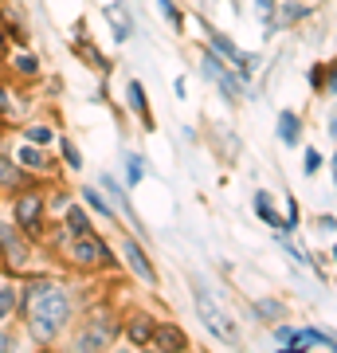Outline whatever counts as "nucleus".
Masks as SVG:
<instances>
[{
  "label": "nucleus",
  "instance_id": "nucleus-1",
  "mask_svg": "<svg viewBox=\"0 0 337 353\" xmlns=\"http://www.w3.org/2000/svg\"><path fill=\"white\" fill-rule=\"evenodd\" d=\"M16 310L24 314L28 334L39 345H51L75 318V299L71 290L55 279H28L24 294H16Z\"/></svg>",
  "mask_w": 337,
  "mask_h": 353
},
{
  "label": "nucleus",
  "instance_id": "nucleus-2",
  "mask_svg": "<svg viewBox=\"0 0 337 353\" xmlns=\"http://www.w3.org/2000/svg\"><path fill=\"white\" fill-rule=\"evenodd\" d=\"M48 196L36 189V185H28V189H20V196H16L12 204V224L24 232L32 243L43 240V232H48Z\"/></svg>",
  "mask_w": 337,
  "mask_h": 353
},
{
  "label": "nucleus",
  "instance_id": "nucleus-3",
  "mask_svg": "<svg viewBox=\"0 0 337 353\" xmlns=\"http://www.w3.org/2000/svg\"><path fill=\"white\" fill-rule=\"evenodd\" d=\"M63 259L75 267V271H106V267H114V255L106 248V240L94 236V232L71 236V243L63 248Z\"/></svg>",
  "mask_w": 337,
  "mask_h": 353
},
{
  "label": "nucleus",
  "instance_id": "nucleus-4",
  "mask_svg": "<svg viewBox=\"0 0 337 353\" xmlns=\"http://www.w3.org/2000/svg\"><path fill=\"white\" fill-rule=\"evenodd\" d=\"M32 267V240L8 220H0V271L4 275H24Z\"/></svg>",
  "mask_w": 337,
  "mask_h": 353
},
{
  "label": "nucleus",
  "instance_id": "nucleus-5",
  "mask_svg": "<svg viewBox=\"0 0 337 353\" xmlns=\"http://www.w3.org/2000/svg\"><path fill=\"white\" fill-rule=\"evenodd\" d=\"M192 303H196V314L204 318V326H208V334H212L216 341H224V345H239V326L232 322V314L216 303L208 290H192Z\"/></svg>",
  "mask_w": 337,
  "mask_h": 353
},
{
  "label": "nucleus",
  "instance_id": "nucleus-6",
  "mask_svg": "<svg viewBox=\"0 0 337 353\" xmlns=\"http://www.w3.org/2000/svg\"><path fill=\"white\" fill-rule=\"evenodd\" d=\"M200 75L208 79V83H216L224 99H243V94H247V90H243V79H239L212 48H200Z\"/></svg>",
  "mask_w": 337,
  "mask_h": 353
},
{
  "label": "nucleus",
  "instance_id": "nucleus-7",
  "mask_svg": "<svg viewBox=\"0 0 337 353\" xmlns=\"http://www.w3.org/2000/svg\"><path fill=\"white\" fill-rule=\"evenodd\" d=\"M118 334H122V326H118L110 314H102V310H99V314L87 318L83 334L75 338V350H106V345H110Z\"/></svg>",
  "mask_w": 337,
  "mask_h": 353
},
{
  "label": "nucleus",
  "instance_id": "nucleus-8",
  "mask_svg": "<svg viewBox=\"0 0 337 353\" xmlns=\"http://www.w3.org/2000/svg\"><path fill=\"white\" fill-rule=\"evenodd\" d=\"M122 259H125V267L134 271V279H141L145 287H157V267L150 263V255H145V248H141L134 236L122 243Z\"/></svg>",
  "mask_w": 337,
  "mask_h": 353
},
{
  "label": "nucleus",
  "instance_id": "nucleus-9",
  "mask_svg": "<svg viewBox=\"0 0 337 353\" xmlns=\"http://www.w3.org/2000/svg\"><path fill=\"white\" fill-rule=\"evenodd\" d=\"M125 106L138 114V122L145 134H153L157 130V122H153V110H150V99H145V87H141V79H130L125 83Z\"/></svg>",
  "mask_w": 337,
  "mask_h": 353
},
{
  "label": "nucleus",
  "instance_id": "nucleus-10",
  "mask_svg": "<svg viewBox=\"0 0 337 353\" xmlns=\"http://www.w3.org/2000/svg\"><path fill=\"white\" fill-rule=\"evenodd\" d=\"M150 345L181 353V350H188V334L176 326V322H153V341H150Z\"/></svg>",
  "mask_w": 337,
  "mask_h": 353
},
{
  "label": "nucleus",
  "instance_id": "nucleus-11",
  "mask_svg": "<svg viewBox=\"0 0 337 353\" xmlns=\"http://www.w3.org/2000/svg\"><path fill=\"white\" fill-rule=\"evenodd\" d=\"M153 322H157V318H150L145 310L130 314V322L122 326V334L134 341V350H150V341H153Z\"/></svg>",
  "mask_w": 337,
  "mask_h": 353
},
{
  "label": "nucleus",
  "instance_id": "nucleus-12",
  "mask_svg": "<svg viewBox=\"0 0 337 353\" xmlns=\"http://www.w3.org/2000/svg\"><path fill=\"white\" fill-rule=\"evenodd\" d=\"M102 16H106V24L114 28V39H130V36H134V16H130V8H125V0L106 4Z\"/></svg>",
  "mask_w": 337,
  "mask_h": 353
},
{
  "label": "nucleus",
  "instance_id": "nucleus-13",
  "mask_svg": "<svg viewBox=\"0 0 337 353\" xmlns=\"http://www.w3.org/2000/svg\"><path fill=\"white\" fill-rule=\"evenodd\" d=\"M28 185H36L32 181V173H28L24 165H16V161H8V153H0V189H28Z\"/></svg>",
  "mask_w": 337,
  "mask_h": 353
},
{
  "label": "nucleus",
  "instance_id": "nucleus-14",
  "mask_svg": "<svg viewBox=\"0 0 337 353\" xmlns=\"http://www.w3.org/2000/svg\"><path fill=\"white\" fill-rule=\"evenodd\" d=\"M102 189H106V201H110L118 212L130 216V220H134V228H141V224H138V212H134V204H130V196H125V189L118 185V181H114L110 173H102Z\"/></svg>",
  "mask_w": 337,
  "mask_h": 353
},
{
  "label": "nucleus",
  "instance_id": "nucleus-15",
  "mask_svg": "<svg viewBox=\"0 0 337 353\" xmlns=\"http://www.w3.org/2000/svg\"><path fill=\"white\" fill-rule=\"evenodd\" d=\"M16 165H24L28 173H51V161H48V153H43V145H32V141H24L16 150Z\"/></svg>",
  "mask_w": 337,
  "mask_h": 353
},
{
  "label": "nucleus",
  "instance_id": "nucleus-16",
  "mask_svg": "<svg viewBox=\"0 0 337 353\" xmlns=\"http://www.w3.org/2000/svg\"><path fill=\"white\" fill-rule=\"evenodd\" d=\"M278 141H283V145H298L302 141V118L294 110L278 114Z\"/></svg>",
  "mask_w": 337,
  "mask_h": 353
},
{
  "label": "nucleus",
  "instance_id": "nucleus-17",
  "mask_svg": "<svg viewBox=\"0 0 337 353\" xmlns=\"http://www.w3.org/2000/svg\"><path fill=\"white\" fill-rule=\"evenodd\" d=\"M251 204H255V216H259L263 224H267V228H275V232H283V216L275 212V201H271V192H263V189H259Z\"/></svg>",
  "mask_w": 337,
  "mask_h": 353
},
{
  "label": "nucleus",
  "instance_id": "nucleus-18",
  "mask_svg": "<svg viewBox=\"0 0 337 353\" xmlns=\"http://www.w3.org/2000/svg\"><path fill=\"white\" fill-rule=\"evenodd\" d=\"M63 232L67 236H83V232H94V224H90V216L79 208V204H67V212H63Z\"/></svg>",
  "mask_w": 337,
  "mask_h": 353
},
{
  "label": "nucleus",
  "instance_id": "nucleus-19",
  "mask_svg": "<svg viewBox=\"0 0 337 353\" xmlns=\"http://www.w3.org/2000/svg\"><path fill=\"white\" fill-rule=\"evenodd\" d=\"M83 192V204H87L90 212H99L102 220H106V224H118V212H114V204L106 201V196H102L99 189H79Z\"/></svg>",
  "mask_w": 337,
  "mask_h": 353
},
{
  "label": "nucleus",
  "instance_id": "nucleus-20",
  "mask_svg": "<svg viewBox=\"0 0 337 353\" xmlns=\"http://www.w3.org/2000/svg\"><path fill=\"white\" fill-rule=\"evenodd\" d=\"M310 87L314 90H318V94H322V90H325V94H334V67H329V63H314L310 67Z\"/></svg>",
  "mask_w": 337,
  "mask_h": 353
},
{
  "label": "nucleus",
  "instance_id": "nucleus-21",
  "mask_svg": "<svg viewBox=\"0 0 337 353\" xmlns=\"http://www.w3.org/2000/svg\"><path fill=\"white\" fill-rule=\"evenodd\" d=\"M157 12L169 20V28H173V36H185V12L176 8V0H157Z\"/></svg>",
  "mask_w": 337,
  "mask_h": 353
},
{
  "label": "nucleus",
  "instance_id": "nucleus-22",
  "mask_svg": "<svg viewBox=\"0 0 337 353\" xmlns=\"http://www.w3.org/2000/svg\"><path fill=\"white\" fill-rule=\"evenodd\" d=\"M255 314L263 322H278V318H287V303H278V299H259L255 303Z\"/></svg>",
  "mask_w": 337,
  "mask_h": 353
},
{
  "label": "nucleus",
  "instance_id": "nucleus-23",
  "mask_svg": "<svg viewBox=\"0 0 337 353\" xmlns=\"http://www.w3.org/2000/svg\"><path fill=\"white\" fill-rule=\"evenodd\" d=\"M75 51L83 55V59H87V63H94V71H102V75H110V59H106L102 51H94V48H90V39H87V43H75Z\"/></svg>",
  "mask_w": 337,
  "mask_h": 353
},
{
  "label": "nucleus",
  "instance_id": "nucleus-24",
  "mask_svg": "<svg viewBox=\"0 0 337 353\" xmlns=\"http://www.w3.org/2000/svg\"><path fill=\"white\" fill-rule=\"evenodd\" d=\"M141 176H145V157L141 153H130L125 157V185L134 189V185H141Z\"/></svg>",
  "mask_w": 337,
  "mask_h": 353
},
{
  "label": "nucleus",
  "instance_id": "nucleus-25",
  "mask_svg": "<svg viewBox=\"0 0 337 353\" xmlns=\"http://www.w3.org/2000/svg\"><path fill=\"white\" fill-rule=\"evenodd\" d=\"M59 153H63V165H67L71 173H79V169H83V153H79V145H71V138L59 141Z\"/></svg>",
  "mask_w": 337,
  "mask_h": 353
},
{
  "label": "nucleus",
  "instance_id": "nucleus-26",
  "mask_svg": "<svg viewBox=\"0 0 337 353\" xmlns=\"http://www.w3.org/2000/svg\"><path fill=\"white\" fill-rule=\"evenodd\" d=\"M12 67H16V75H24V79H36L39 75V59H36V55H28V51H20V55H16Z\"/></svg>",
  "mask_w": 337,
  "mask_h": 353
},
{
  "label": "nucleus",
  "instance_id": "nucleus-27",
  "mask_svg": "<svg viewBox=\"0 0 337 353\" xmlns=\"http://www.w3.org/2000/svg\"><path fill=\"white\" fill-rule=\"evenodd\" d=\"M51 126H43V122H32V126L24 130V141H32V145H51Z\"/></svg>",
  "mask_w": 337,
  "mask_h": 353
},
{
  "label": "nucleus",
  "instance_id": "nucleus-28",
  "mask_svg": "<svg viewBox=\"0 0 337 353\" xmlns=\"http://www.w3.org/2000/svg\"><path fill=\"white\" fill-rule=\"evenodd\" d=\"M16 314V287H0V326Z\"/></svg>",
  "mask_w": 337,
  "mask_h": 353
},
{
  "label": "nucleus",
  "instance_id": "nucleus-29",
  "mask_svg": "<svg viewBox=\"0 0 337 353\" xmlns=\"http://www.w3.org/2000/svg\"><path fill=\"white\" fill-rule=\"evenodd\" d=\"M16 114H20V110H16V102H12V90L0 83V126H4V122H12Z\"/></svg>",
  "mask_w": 337,
  "mask_h": 353
},
{
  "label": "nucleus",
  "instance_id": "nucleus-30",
  "mask_svg": "<svg viewBox=\"0 0 337 353\" xmlns=\"http://www.w3.org/2000/svg\"><path fill=\"white\" fill-rule=\"evenodd\" d=\"M298 201H294V196H287V216H283V232H290V236H294V228H298Z\"/></svg>",
  "mask_w": 337,
  "mask_h": 353
},
{
  "label": "nucleus",
  "instance_id": "nucleus-31",
  "mask_svg": "<svg viewBox=\"0 0 337 353\" xmlns=\"http://www.w3.org/2000/svg\"><path fill=\"white\" fill-rule=\"evenodd\" d=\"M4 32L12 36V43H16V48H28V32H24L20 24H8V20H4Z\"/></svg>",
  "mask_w": 337,
  "mask_h": 353
},
{
  "label": "nucleus",
  "instance_id": "nucleus-32",
  "mask_svg": "<svg viewBox=\"0 0 337 353\" xmlns=\"http://www.w3.org/2000/svg\"><path fill=\"white\" fill-rule=\"evenodd\" d=\"M302 169H306V176H314L318 169H322V153H318V150H306V161H302Z\"/></svg>",
  "mask_w": 337,
  "mask_h": 353
},
{
  "label": "nucleus",
  "instance_id": "nucleus-33",
  "mask_svg": "<svg viewBox=\"0 0 337 353\" xmlns=\"http://www.w3.org/2000/svg\"><path fill=\"white\" fill-rule=\"evenodd\" d=\"M255 4H259V16L271 24V16H275V0H255Z\"/></svg>",
  "mask_w": 337,
  "mask_h": 353
},
{
  "label": "nucleus",
  "instance_id": "nucleus-34",
  "mask_svg": "<svg viewBox=\"0 0 337 353\" xmlns=\"http://www.w3.org/2000/svg\"><path fill=\"white\" fill-rule=\"evenodd\" d=\"M71 32H75V43H87V20H75V28H71Z\"/></svg>",
  "mask_w": 337,
  "mask_h": 353
},
{
  "label": "nucleus",
  "instance_id": "nucleus-35",
  "mask_svg": "<svg viewBox=\"0 0 337 353\" xmlns=\"http://www.w3.org/2000/svg\"><path fill=\"white\" fill-rule=\"evenodd\" d=\"M12 345H16V334L0 326V350H12Z\"/></svg>",
  "mask_w": 337,
  "mask_h": 353
},
{
  "label": "nucleus",
  "instance_id": "nucleus-36",
  "mask_svg": "<svg viewBox=\"0 0 337 353\" xmlns=\"http://www.w3.org/2000/svg\"><path fill=\"white\" fill-rule=\"evenodd\" d=\"M334 224H337V220H334V212H325V216H318V228H322L325 236H329V232H334Z\"/></svg>",
  "mask_w": 337,
  "mask_h": 353
},
{
  "label": "nucleus",
  "instance_id": "nucleus-37",
  "mask_svg": "<svg viewBox=\"0 0 337 353\" xmlns=\"http://www.w3.org/2000/svg\"><path fill=\"white\" fill-rule=\"evenodd\" d=\"M4 20H8V8H4V0H0V24H4Z\"/></svg>",
  "mask_w": 337,
  "mask_h": 353
}]
</instances>
